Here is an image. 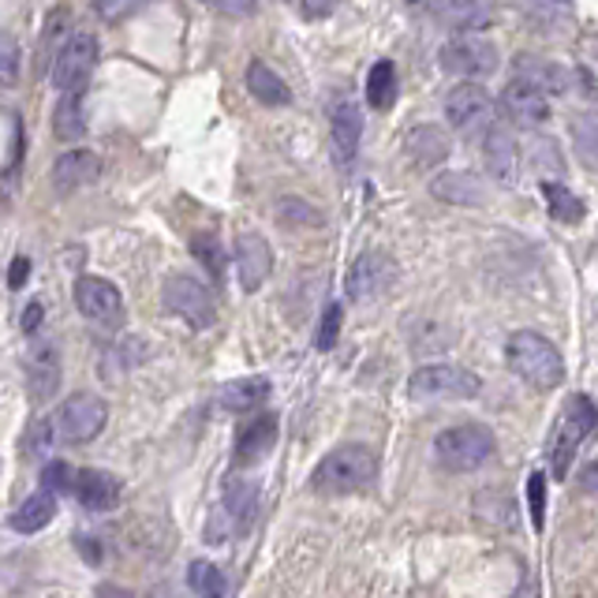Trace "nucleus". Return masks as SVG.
Here are the masks:
<instances>
[{"instance_id": "obj_1", "label": "nucleus", "mask_w": 598, "mask_h": 598, "mask_svg": "<svg viewBox=\"0 0 598 598\" xmlns=\"http://www.w3.org/2000/svg\"><path fill=\"white\" fill-rule=\"evenodd\" d=\"M374 475H378L374 449L348 442V445H336L333 453H326L322 465L310 475V486H315V494H326V498H341V494H356L364 491V486H370Z\"/></svg>"}, {"instance_id": "obj_2", "label": "nucleus", "mask_w": 598, "mask_h": 598, "mask_svg": "<svg viewBox=\"0 0 598 598\" xmlns=\"http://www.w3.org/2000/svg\"><path fill=\"white\" fill-rule=\"evenodd\" d=\"M505 359L535 390H558L565 382V359H561V352L543 333L532 330L512 333L509 344H505Z\"/></svg>"}, {"instance_id": "obj_3", "label": "nucleus", "mask_w": 598, "mask_h": 598, "mask_svg": "<svg viewBox=\"0 0 598 598\" xmlns=\"http://www.w3.org/2000/svg\"><path fill=\"white\" fill-rule=\"evenodd\" d=\"M591 431H595V400L580 393V397H572L561 408L558 423L550 431V445H546L554 479H569L572 460H576L580 445H584V437H591Z\"/></svg>"}, {"instance_id": "obj_4", "label": "nucleus", "mask_w": 598, "mask_h": 598, "mask_svg": "<svg viewBox=\"0 0 598 598\" xmlns=\"http://www.w3.org/2000/svg\"><path fill=\"white\" fill-rule=\"evenodd\" d=\"M479 390H483V382H479L468 367H457V364L419 367L416 374L408 378L411 400H471L479 397Z\"/></svg>"}, {"instance_id": "obj_5", "label": "nucleus", "mask_w": 598, "mask_h": 598, "mask_svg": "<svg viewBox=\"0 0 598 598\" xmlns=\"http://www.w3.org/2000/svg\"><path fill=\"white\" fill-rule=\"evenodd\" d=\"M434 453L449 471H475L494 457V434L479 423H460L437 434Z\"/></svg>"}, {"instance_id": "obj_6", "label": "nucleus", "mask_w": 598, "mask_h": 598, "mask_svg": "<svg viewBox=\"0 0 598 598\" xmlns=\"http://www.w3.org/2000/svg\"><path fill=\"white\" fill-rule=\"evenodd\" d=\"M437 64H442V72L460 75L465 82H475L498 72L501 56L498 49H494V41L475 38V34H460V38L445 41L442 53H437Z\"/></svg>"}, {"instance_id": "obj_7", "label": "nucleus", "mask_w": 598, "mask_h": 598, "mask_svg": "<svg viewBox=\"0 0 598 598\" xmlns=\"http://www.w3.org/2000/svg\"><path fill=\"white\" fill-rule=\"evenodd\" d=\"M105 423H109V408L94 393H72V397L61 404V411L53 416L56 437L72 445H87L90 437L105 431Z\"/></svg>"}, {"instance_id": "obj_8", "label": "nucleus", "mask_w": 598, "mask_h": 598, "mask_svg": "<svg viewBox=\"0 0 598 598\" xmlns=\"http://www.w3.org/2000/svg\"><path fill=\"white\" fill-rule=\"evenodd\" d=\"M165 307L173 310L176 318L191 326V330H209L217 322V307H214V296L202 281L188 273H173L165 281Z\"/></svg>"}, {"instance_id": "obj_9", "label": "nucleus", "mask_w": 598, "mask_h": 598, "mask_svg": "<svg viewBox=\"0 0 598 598\" xmlns=\"http://www.w3.org/2000/svg\"><path fill=\"white\" fill-rule=\"evenodd\" d=\"M445 120L453 131H486L494 124V98L486 94V87L479 82H460L445 94Z\"/></svg>"}, {"instance_id": "obj_10", "label": "nucleus", "mask_w": 598, "mask_h": 598, "mask_svg": "<svg viewBox=\"0 0 598 598\" xmlns=\"http://www.w3.org/2000/svg\"><path fill=\"white\" fill-rule=\"evenodd\" d=\"M94 64H98V38L87 30H75L53 56V87L61 90V94L64 90H82V82L94 72Z\"/></svg>"}, {"instance_id": "obj_11", "label": "nucleus", "mask_w": 598, "mask_h": 598, "mask_svg": "<svg viewBox=\"0 0 598 598\" xmlns=\"http://www.w3.org/2000/svg\"><path fill=\"white\" fill-rule=\"evenodd\" d=\"M75 307L82 318L105 326V330H116L124 322V296L105 277H79L75 281Z\"/></svg>"}, {"instance_id": "obj_12", "label": "nucleus", "mask_w": 598, "mask_h": 598, "mask_svg": "<svg viewBox=\"0 0 598 598\" xmlns=\"http://www.w3.org/2000/svg\"><path fill=\"white\" fill-rule=\"evenodd\" d=\"M393 281H397V263L390 255H382V251H367L348 269V300L370 303L385 296L393 289Z\"/></svg>"}, {"instance_id": "obj_13", "label": "nucleus", "mask_w": 598, "mask_h": 598, "mask_svg": "<svg viewBox=\"0 0 598 598\" xmlns=\"http://www.w3.org/2000/svg\"><path fill=\"white\" fill-rule=\"evenodd\" d=\"M273 273V251H269L263 232H240L236 240V277L243 292H258L266 277Z\"/></svg>"}, {"instance_id": "obj_14", "label": "nucleus", "mask_w": 598, "mask_h": 598, "mask_svg": "<svg viewBox=\"0 0 598 598\" xmlns=\"http://www.w3.org/2000/svg\"><path fill=\"white\" fill-rule=\"evenodd\" d=\"M330 135L336 165L352 168L359 154V139H364V113H359V105L352 98H336L330 105Z\"/></svg>"}, {"instance_id": "obj_15", "label": "nucleus", "mask_w": 598, "mask_h": 598, "mask_svg": "<svg viewBox=\"0 0 598 598\" xmlns=\"http://www.w3.org/2000/svg\"><path fill=\"white\" fill-rule=\"evenodd\" d=\"M72 491H75V498H79V505L87 512H113L124 498L120 479L109 475V471H101V468L79 471V475L72 479Z\"/></svg>"}, {"instance_id": "obj_16", "label": "nucleus", "mask_w": 598, "mask_h": 598, "mask_svg": "<svg viewBox=\"0 0 598 598\" xmlns=\"http://www.w3.org/2000/svg\"><path fill=\"white\" fill-rule=\"evenodd\" d=\"M501 109L509 113L512 124H520V128H543V124L550 120V98L538 94L535 87H527V82H520V79H512L509 87H505Z\"/></svg>"}, {"instance_id": "obj_17", "label": "nucleus", "mask_w": 598, "mask_h": 598, "mask_svg": "<svg viewBox=\"0 0 598 598\" xmlns=\"http://www.w3.org/2000/svg\"><path fill=\"white\" fill-rule=\"evenodd\" d=\"M483 157H486V173H491V180H498L501 188H512V183H517L520 150H517L512 131L491 124V128H486V139H483Z\"/></svg>"}, {"instance_id": "obj_18", "label": "nucleus", "mask_w": 598, "mask_h": 598, "mask_svg": "<svg viewBox=\"0 0 598 598\" xmlns=\"http://www.w3.org/2000/svg\"><path fill=\"white\" fill-rule=\"evenodd\" d=\"M27 382L34 400H49L61 385V352L53 341H38L27 352Z\"/></svg>"}, {"instance_id": "obj_19", "label": "nucleus", "mask_w": 598, "mask_h": 598, "mask_svg": "<svg viewBox=\"0 0 598 598\" xmlns=\"http://www.w3.org/2000/svg\"><path fill=\"white\" fill-rule=\"evenodd\" d=\"M101 173V157L94 150H64L53 165V183L56 191H79L87 183H94Z\"/></svg>"}, {"instance_id": "obj_20", "label": "nucleus", "mask_w": 598, "mask_h": 598, "mask_svg": "<svg viewBox=\"0 0 598 598\" xmlns=\"http://www.w3.org/2000/svg\"><path fill=\"white\" fill-rule=\"evenodd\" d=\"M517 79L520 82H527V87H535L538 94H565L569 90V67H561V64H554V61H543V56H532V53H524V56H517Z\"/></svg>"}, {"instance_id": "obj_21", "label": "nucleus", "mask_w": 598, "mask_h": 598, "mask_svg": "<svg viewBox=\"0 0 598 598\" xmlns=\"http://www.w3.org/2000/svg\"><path fill=\"white\" fill-rule=\"evenodd\" d=\"M273 442H277V419L273 416L251 419V423L240 431V437H236V465L240 468L258 465V460L273 449Z\"/></svg>"}, {"instance_id": "obj_22", "label": "nucleus", "mask_w": 598, "mask_h": 598, "mask_svg": "<svg viewBox=\"0 0 598 598\" xmlns=\"http://www.w3.org/2000/svg\"><path fill=\"white\" fill-rule=\"evenodd\" d=\"M431 195L437 202H449V206H479L483 202V180L475 173H437L431 180Z\"/></svg>"}, {"instance_id": "obj_23", "label": "nucleus", "mask_w": 598, "mask_h": 598, "mask_svg": "<svg viewBox=\"0 0 598 598\" xmlns=\"http://www.w3.org/2000/svg\"><path fill=\"white\" fill-rule=\"evenodd\" d=\"M269 400V382L266 378H236V382L217 390V404L225 411H255Z\"/></svg>"}, {"instance_id": "obj_24", "label": "nucleus", "mask_w": 598, "mask_h": 598, "mask_svg": "<svg viewBox=\"0 0 598 598\" xmlns=\"http://www.w3.org/2000/svg\"><path fill=\"white\" fill-rule=\"evenodd\" d=\"M247 90L251 98H258L263 105H273V109H284L292 105V90L273 67H266L263 61H251L247 64Z\"/></svg>"}, {"instance_id": "obj_25", "label": "nucleus", "mask_w": 598, "mask_h": 598, "mask_svg": "<svg viewBox=\"0 0 598 598\" xmlns=\"http://www.w3.org/2000/svg\"><path fill=\"white\" fill-rule=\"evenodd\" d=\"M53 135L61 142H79L87 135V113H82V90H64L53 113Z\"/></svg>"}, {"instance_id": "obj_26", "label": "nucleus", "mask_w": 598, "mask_h": 598, "mask_svg": "<svg viewBox=\"0 0 598 598\" xmlns=\"http://www.w3.org/2000/svg\"><path fill=\"white\" fill-rule=\"evenodd\" d=\"M53 517H56V498L49 491H38L12 512V527L20 535H34V532H41V527L53 524Z\"/></svg>"}, {"instance_id": "obj_27", "label": "nucleus", "mask_w": 598, "mask_h": 598, "mask_svg": "<svg viewBox=\"0 0 598 598\" xmlns=\"http://www.w3.org/2000/svg\"><path fill=\"white\" fill-rule=\"evenodd\" d=\"M408 154L419 168L437 165L449 157V139H445V131L434 128V124H419V128L408 135Z\"/></svg>"}, {"instance_id": "obj_28", "label": "nucleus", "mask_w": 598, "mask_h": 598, "mask_svg": "<svg viewBox=\"0 0 598 598\" xmlns=\"http://www.w3.org/2000/svg\"><path fill=\"white\" fill-rule=\"evenodd\" d=\"M225 512H229L236 527H247L258 512V486L240 475L229 479V483H225Z\"/></svg>"}, {"instance_id": "obj_29", "label": "nucleus", "mask_w": 598, "mask_h": 598, "mask_svg": "<svg viewBox=\"0 0 598 598\" xmlns=\"http://www.w3.org/2000/svg\"><path fill=\"white\" fill-rule=\"evenodd\" d=\"M367 101H370V109H378V113L393 109V101H397V64L393 61H378L374 67H370Z\"/></svg>"}, {"instance_id": "obj_30", "label": "nucleus", "mask_w": 598, "mask_h": 598, "mask_svg": "<svg viewBox=\"0 0 598 598\" xmlns=\"http://www.w3.org/2000/svg\"><path fill=\"white\" fill-rule=\"evenodd\" d=\"M188 584L195 598H232V587L225 580V572L214 561H191L188 569Z\"/></svg>"}, {"instance_id": "obj_31", "label": "nucleus", "mask_w": 598, "mask_h": 598, "mask_svg": "<svg viewBox=\"0 0 598 598\" xmlns=\"http://www.w3.org/2000/svg\"><path fill=\"white\" fill-rule=\"evenodd\" d=\"M543 199H546V206H550V217L554 221H561V225H576L580 217H584V202H580L572 191L565 188V183H558V180H543Z\"/></svg>"}, {"instance_id": "obj_32", "label": "nucleus", "mask_w": 598, "mask_h": 598, "mask_svg": "<svg viewBox=\"0 0 598 598\" xmlns=\"http://www.w3.org/2000/svg\"><path fill=\"white\" fill-rule=\"evenodd\" d=\"M273 214H277V221H281L284 229H322L326 225L322 209L310 206V202H303V199H281L273 206Z\"/></svg>"}, {"instance_id": "obj_33", "label": "nucleus", "mask_w": 598, "mask_h": 598, "mask_svg": "<svg viewBox=\"0 0 598 598\" xmlns=\"http://www.w3.org/2000/svg\"><path fill=\"white\" fill-rule=\"evenodd\" d=\"M191 251H195V258L214 277L225 273V251H221V243H217V236H206V232L195 236V240H191Z\"/></svg>"}, {"instance_id": "obj_34", "label": "nucleus", "mask_w": 598, "mask_h": 598, "mask_svg": "<svg viewBox=\"0 0 598 598\" xmlns=\"http://www.w3.org/2000/svg\"><path fill=\"white\" fill-rule=\"evenodd\" d=\"M72 479H75V471L67 460H49V465L41 468V491H49L56 498V494L72 491Z\"/></svg>"}, {"instance_id": "obj_35", "label": "nucleus", "mask_w": 598, "mask_h": 598, "mask_svg": "<svg viewBox=\"0 0 598 598\" xmlns=\"http://www.w3.org/2000/svg\"><path fill=\"white\" fill-rule=\"evenodd\" d=\"M341 322H344L341 303H330V307L322 310V326H318V336H315L318 352H330V348H333L336 336H341Z\"/></svg>"}, {"instance_id": "obj_36", "label": "nucleus", "mask_w": 598, "mask_h": 598, "mask_svg": "<svg viewBox=\"0 0 598 598\" xmlns=\"http://www.w3.org/2000/svg\"><path fill=\"white\" fill-rule=\"evenodd\" d=\"M527 509H532L535 532H543V524H546V479H543V471H532V475H527Z\"/></svg>"}, {"instance_id": "obj_37", "label": "nucleus", "mask_w": 598, "mask_h": 598, "mask_svg": "<svg viewBox=\"0 0 598 598\" xmlns=\"http://www.w3.org/2000/svg\"><path fill=\"white\" fill-rule=\"evenodd\" d=\"M15 75H20V46L12 34H0V79L15 82Z\"/></svg>"}, {"instance_id": "obj_38", "label": "nucleus", "mask_w": 598, "mask_h": 598, "mask_svg": "<svg viewBox=\"0 0 598 598\" xmlns=\"http://www.w3.org/2000/svg\"><path fill=\"white\" fill-rule=\"evenodd\" d=\"M56 442H61V437H56L53 419H41V423H34V427H30V442H27V449H30V453H38V457H46V453L53 449Z\"/></svg>"}, {"instance_id": "obj_39", "label": "nucleus", "mask_w": 598, "mask_h": 598, "mask_svg": "<svg viewBox=\"0 0 598 598\" xmlns=\"http://www.w3.org/2000/svg\"><path fill=\"white\" fill-rule=\"evenodd\" d=\"M206 8H214V12L221 15H255L258 0H202Z\"/></svg>"}, {"instance_id": "obj_40", "label": "nucleus", "mask_w": 598, "mask_h": 598, "mask_svg": "<svg viewBox=\"0 0 598 598\" xmlns=\"http://www.w3.org/2000/svg\"><path fill=\"white\" fill-rule=\"evenodd\" d=\"M142 4H147V0H98V12L105 15V20H120V15L128 12H139Z\"/></svg>"}, {"instance_id": "obj_41", "label": "nucleus", "mask_w": 598, "mask_h": 598, "mask_svg": "<svg viewBox=\"0 0 598 598\" xmlns=\"http://www.w3.org/2000/svg\"><path fill=\"white\" fill-rule=\"evenodd\" d=\"M300 4H303V15H307V20H322V15H330L336 8V0H300Z\"/></svg>"}, {"instance_id": "obj_42", "label": "nucleus", "mask_w": 598, "mask_h": 598, "mask_svg": "<svg viewBox=\"0 0 598 598\" xmlns=\"http://www.w3.org/2000/svg\"><path fill=\"white\" fill-rule=\"evenodd\" d=\"M27 273H30V258L27 255H20L12 263V273H8V284H12V289H23V284H27Z\"/></svg>"}, {"instance_id": "obj_43", "label": "nucleus", "mask_w": 598, "mask_h": 598, "mask_svg": "<svg viewBox=\"0 0 598 598\" xmlns=\"http://www.w3.org/2000/svg\"><path fill=\"white\" fill-rule=\"evenodd\" d=\"M41 315H46V307L41 303H30L27 310H23V333H34L41 326Z\"/></svg>"}, {"instance_id": "obj_44", "label": "nucleus", "mask_w": 598, "mask_h": 598, "mask_svg": "<svg viewBox=\"0 0 598 598\" xmlns=\"http://www.w3.org/2000/svg\"><path fill=\"white\" fill-rule=\"evenodd\" d=\"M79 550L87 554L90 565H98V561H101V546H98V543H90V538H79Z\"/></svg>"}, {"instance_id": "obj_45", "label": "nucleus", "mask_w": 598, "mask_h": 598, "mask_svg": "<svg viewBox=\"0 0 598 598\" xmlns=\"http://www.w3.org/2000/svg\"><path fill=\"white\" fill-rule=\"evenodd\" d=\"M98 598H135V595L120 591V587H113V584H105V587H98Z\"/></svg>"}]
</instances>
